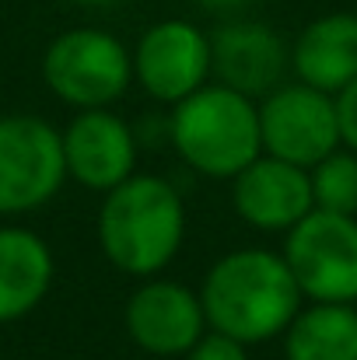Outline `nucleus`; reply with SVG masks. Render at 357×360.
I'll return each mask as SVG.
<instances>
[{"label":"nucleus","mask_w":357,"mask_h":360,"mask_svg":"<svg viewBox=\"0 0 357 360\" xmlns=\"http://www.w3.org/2000/svg\"><path fill=\"white\" fill-rule=\"evenodd\" d=\"M301 294L326 304H347L357 297V221L330 210L301 217L284 245Z\"/></svg>","instance_id":"6"},{"label":"nucleus","mask_w":357,"mask_h":360,"mask_svg":"<svg viewBox=\"0 0 357 360\" xmlns=\"http://www.w3.org/2000/svg\"><path fill=\"white\" fill-rule=\"evenodd\" d=\"M126 333L151 357H186L189 347L207 333L203 301L196 290L175 280L147 276L126 301Z\"/></svg>","instance_id":"9"},{"label":"nucleus","mask_w":357,"mask_h":360,"mask_svg":"<svg viewBox=\"0 0 357 360\" xmlns=\"http://www.w3.org/2000/svg\"><path fill=\"white\" fill-rule=\"evenodd\" d=\"M182 360H249V354H245V343H238V340L225 336V333L207 329V333L189 347V354Z\"/></svg>","instance_id":"17"},{"label":"nucleus","mask_w":357,"mask_h":360,"mask_svg":"<svg viewBox=\"0 0 357 360\" xmlns=\"http://www.w3.org/2000/svg\"><path fill=\"white\" fill-rule=\"evenodd\" d=\"M312 200L315 210H330V214H357V158L354 154H340L333 150L330 158H322L312 168Z\"/></svg>","instance_id":"16"},{"label":"nucleus","mask_w":357,"mask_h":360,"mask_svg":"<svg viewBox=\"0 0 357 360\" xmlns=\"http://www.w3.org/2000/svg\"><path fill=\"white\" fill-rule=\"evenodd\" d=\"M337 120H340V136L357 150V77L337 98Z\"/></svg>","instance_id":"18"},{"label":"nucleus","mask_w":357,"mask_h":360,"mask_svg":"<svg viewBox=\"0 0 357 360\" xmlns=\"http://www.w3.org/2000/svg\"><path fill=\"white\" fill-rule=\"evenodd\" d=\"M301 84L319 91H344L357 77V14H326L312 21L291 53Z\"/></svg>","instance_id":"14"},{"label":"nucleus","mask_w":357,"mask_h":360,"mask_svg":"<svg viewBox=\"0 0 357 360\" xmlns=\"http://www.w3.org/2000/svg\"><path fill=\"white\" fill-rule=\"evenodd\" d=\"M287 70L284 39L263 21H228L211 32V74L245 98L277 91Z\"/></svg>","instance_id":"12"},{"label":"nucleus","mask_w":357,"mask_h":360,"mask_svg":"<svg viewBox=\"0 0 357 360\" xmlns=\"http://www.w3.org/2000/svg\"><path fill=\"white\" fill-rule=\"evenodd\" d=\"M211 77V35L193 21H158L133 49V81L158 102H182Z\"/></svg>","instance_id":"8"},{"label":"nucleus","mask_w":357,"mask_h":360,"mask_svg":"<svg viewBox=\"0 0 357 360\" xmlns=\"http://www.w3.org/2000/svg\"><path fill=\"white\" fill-rule=\"evenodd\" d=\"M186 203L161 175H130L106 193L99 210V245L119 273L154 276L182 248Z\"/></svg>","instance_id":"2"},{"label":"nucleus","mask_w":357,"mask_h":360,"mask_svg":"<svg viewBox=\"0 0 357 360\" xmlns=\"http://www.w3.org/2000/svg\"><path fill=\"white\" fill-rule=\"evenodd\" d=\"M60 136L67 175L77 179L84 189L109 193L133 175L137 136L130 122L113 109H81Z\"/></svg>","instance_id":"10"},{"label":"nucleus","mask_w":357,"mask_h":360,"mask_svg":"<svg viewBox=\"0 0 357 360\" xmlns=\"http://www.w3.org/2000/svg\"><path fill=\"white\" fill-rule=\"evenodd\" d=\"M235 214L259 231H291L301 217L315 210L308 168H298L280 158H256L232 179Z\"/></svg>","instance_id":"11"},{"label":"nucleus","mask_w":357,"mask_h":360,"mask_svg":"<svg viewBox=\"0 0 357 360\" xmlns=\"http://www.w3.org/2000/svg\"><path fill=\"white\" fill-rule=\"evenodd\" d=\"M46 88L81 109H109L133 84V53L113 32L70 28L56 35L42 56Z\"/></svg>","instance_id":"4"},{"label":"nucleus","mask_w":357,"mask_h":360,"mask_svg":"<svg viewBox=\"0 0 357 360\" xmlns=\"http://www.w3.org/2000/svg\"><path fill=\"white\" fill-rule=\"evenodd\" d=\"M259 133L270 158L291 161L298 168H315L344 140L337 102L308 84H284L270 91L259 105Z\"/></svg>","instance_id":"7"},{"label":"nucleus","mask_w":357,"mask_h":360,"mask_svg":"<svg viewBox=\"0 0 357 360\" xmlns=\"http://www.w3.org/2000/svg\"><path fill=\"white\" fill-rule=\"evenodd\" d=\"M70 4H81V7H109V4H119V0H70Z\"/></svg>","instance_id":"19"},{"label":"nucleus","mask_w":357,"mask_h":360,"mask_svg":"<svg viewBox=\"0 0 357 360\" xmlns=\"http://www.w3.org/2000/svg\"><path fill=\"white\" fill-rule=\"evenodd\" d=\"M56 276L49 245L28 228H0V326L35 311Z\"/></svg>","instance_id":"13"},{"label":"nucleus","mask_w":357,"mask_h":360,"mask_svg":"<svg viewBox=\"0 0 357 360\" xmlns=\"http://www.w3.org/2000/svg\"><path fill=\"white\" fill-rule=\"evenodd\" d=\"M168 136L175 154L207 179H235L263 154L259 105L225 84H203L175 102Z\"/></svg>","instance_id":"3"},{"label":"nucleus","mask_w":357,"mask_h":360,"mask_svg":"<svg viewBox=\"0 0 357 360\" xmlns=\"http://www.w3.org/2000/svg\"><path fill=\"white\" fill-rule=\"evenodd\" d=\"M301 287L284 255L266 248H238L218 259L203 280L200 301L207 329L238 343H266L301 311Z\"/></svg>","instance_id":"1"},{"label":"nucleus","mask_w":357,"mask_h":360,"mask_svg":"<svg viewBox=\"0 0 357 360\" xmlns=\"http://www.w3.org/2000/svg\"><path fill=\"white\" fill-rule=\"evenodd\" d=\"M67 179L63 136L39 116H0V214L46 207Z\"/></svg>","instance_id":"5"},{"label":"nucleus","mask_w":357,"mask_h":360,"mask_svg":"<svg viewBox=\"0 0 357 360\" xmlns=\"http://www.w3.org/2000/svg\"><path fill=\"white\" fill-rule=\"evenodd\" d=\"M287 360H357V311L319 301L298 311L284 333Z\"/></svg>","instance_id":"15"}]
</instances>
